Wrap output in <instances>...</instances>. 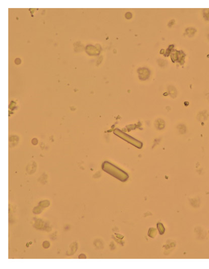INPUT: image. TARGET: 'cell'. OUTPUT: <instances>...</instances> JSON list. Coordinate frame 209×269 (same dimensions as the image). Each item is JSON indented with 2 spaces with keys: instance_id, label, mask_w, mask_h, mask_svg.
Masks as SVG:
<instances>
[{
  "instance_id": "obj_1",
  "label": "cell",
  "mask_w": 209,
  "mask_h": 269,
  "mask_svg": "<svg viewBox=\"0 0 209 269\" xmlns=\"http://www.w3.org/2000/svg\"><path fill=\"white\" fill-rule=\"evenodd\" d=\"M102 169L122 181H125L128 178V176L125 172L108 162H105L103 164Z\"/></svg>"
},
{
  "instance_id": "obj_2",
  "label": "cell",
  "mask_w": 209,
  "mask_h": 269,
  "mask_svg": "<svg viewBox=\"0 0 209 269\" xmlns=\"http://www.w3.org/2000/svg\"><path fill=\"white\" fill-rule=\"evenodd\" d=\"M204 15H205L206 18L209 19V9H205Z\"/></svg>"
}]
</instances>
